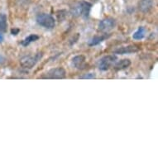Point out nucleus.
<instances>
[{"instance_id": "nucleus-1", "label": "nucleus", "mask_w": 158, "mask_h": 158, "mask_svg": "<svg viewBox=\"0 0 158 158\" xmlns=\"http://www.w3.org/2000/svg\"><path fill=\"white\" fill-rule=\"evenodd\" d=\"M36 22L38 25L47 29H53L56 26V20L51 14L40 13L36 16Z\"/></svg>"}, {"instance_id": "nucleus-2", "label": "nucleus", "mask_w": 158, "mask_h": 158, "mask_svg": "<svg viewBox=\"0 0 158 158\" xmlns=\"http://www.w3.org/2000/svg\"><path fill=\"white\" fill-rule=\"evenodd\" d=\"M42 56H43L42 52H38L32 56H25L22 58L21 60H20V64L23 68L31 69L36 65V63L38 62L39 60L42 59Z\"/></svg>"}, {"instance_id": "nucleus-3", "label": "nucleus", "mask_w": 158, "mask_h": 158, "mask_svg": "<svg viewBox=\"0 0 158 158\" xmlns=\"http://www.w3.org/2000/svg\"><path fill=\"white\" fill-rule=\"evenodd\" d=\"M66 76V71L64 68L57 67L53 68L48 70L47 73H45L44 75H42V78L43 79H52V80H60L64 79Z\"/></svg>"}, {"instance_id": "nucleus-4", "label": "nucleus", "mask_w": 158, "mask_h": 158, "mask_svg": "<svg viewBox=\"0 0 158 158\" xmlns=\"http://www.w3.org/2000/svg\"><path fill=\"white\" fill-rule=\"evenodd\" d=\"M116 56H105L102 57L100 60H98L97 63V66L100 70H107L116 62Z\"/></svg>"}, {"instance_id": "nucleus-5", "label": "nucleus", "mask_w": 158, "mask_h": 158, "mask_svg": "<svg viewBox=\"0 0 158 158\" xmlns=\"http://www.w3.org/2000/svg\"><path fill=\"white\" fill-rule=\"evenodd\" d=\"M116 26V21L113 18H106L99 22L98 23V30L100 31H109L112 29H114Z\"/></svg>"}, {"instance_id": "nucleus-6", "label": "nucleus", "mask_w": 158, "mask_h": 158, "mask_svg": "<svg viewBox=\"0 0 158 158\" xmlns=\"http://www.w3.org/2000/svg\"><path fill=\"white\" fill-rule=\"evenodd\" d=\"M72 65L74 67L79 70H84L86 67L85 63V57L82 56V55H79V56H75L72 59Z\"/></svg>"}, {"instance_id": "nucleus-7", "label": "nucleus", "mask_w": 158, "mask_h": 158, "mask_svg": "<svg viewBox=\"0 0 158 158\" xmlns=\"http://www.w3.org/2000/svg\"><path fill=\"white\" fill-rule=\"evenodd\" d=\"M140 48L135 45H129L127 47H120L119 49L116 50L114 53L115 54H120V55H125V54H131V53H134V52H138Z\"/></svg>"}, {"instance_id": "nucleus-8", "label": "nucleus", "mask_w": 158, "mask_h": 158, "mask_svg": "<svg viewBox=\"0 0 158 158\" xmlns=\"http://www.w3.org/2000/svg\"><path fill=\"white\" fill-rule=\"evenodd\" d=\"M153 6V0H140L139 9L143 13H148L152 9Z\"/></svg>"}, {"instance_id": "nucleus-9", "label": "nucleus", "mask_w": 158, "mask_h": 158, "mask_svg": "<svg viewBox=\"0 0 158 158\" xmlns=\"http://www.w3.org/2000/svg\"><path fill=\"white\" fill-rule=\"evenodd\" d=\"M109 35H101V36H94L93 38H91L89 41V47H94V46H96V45L100 44L101 42H103L104 41H105L107 38H109Z\"/></svg>"}, {"instance_id": "nucleus-10", "label": "nucleus", "mask_w": 158, "mask_h": 158, "mask_svg": "<svg viewBox=\"0 0 158 158\" xmlns=\"http://www.w3.org/2000/svg\"><path fill=\"white\" fill-rule=\"evenodd\" d=\"M70 13L74 17H80L82 15V3L81 2L75 3V5L70 8Z\"/></svg>"}, {"instance_id": "nucleus-11", "label": "nucleus", "mask_w": 158, "mask_h": 158, "mask_svg": "<svg viewBox=\"0 0 158 158\" xmlns=\"http://www.w3.org/2000/svg\"><path fill=\"white\" fill-rule=\"evenodd\" d=\"M81 3H82V15H81V17L85 18H88L92 4L89 2H86V1H81Z\"/></svg>"}, {"instance_id": "nucleus-12", "label": "nucleus", "mask_w": 158, "mask_h": 158, "mask_svg": "<svg viewBox=\"0 0 158 158\" xmlns=\"http://www.w3.org/2000/svg\"><path fill=\"white\" fill-rule=\"evenodd\" d=\"M146 31H146L145 27H138V29L132 35V38L134 40H142L145 37Z\"/></svg>"}, {"instance_id": "nucleus-13", "label": "nucleus", "mask_w": 158, "mask_h": 158, "mask_svg": "<svg viewBox=\"0 0 158 158\" xmlns=\"http://www.w3.org/2000/svg\"><path fill=\"white\" fill-rule=\"evenodd\" d=\"M130 65H131V61L129 59H123V60H121L120 61L116 63L114 65V68L116 70H123V69L128 67Z\"/></svg>"}, {"instance_id": "nucleus-14", "label": "nucleus", "mask_w": 158, "mask_h": 158, "mask_svg": "<svg viewBox=\"0 0 158 158\" xmlns=\"http://www.w3.org/2000/svg\"><path fill=\"white\" fill-rule=\"evenodd\" d=\"M39 39V36L36 34H31V35H29L28 36H27L26 38L24 39L23 41L22 42V45L24 46V47H27L28 45H30L32 42H36Z\"/></svg>"}, {"instance_id": "nucleus-15", "label": "nucleus", "mask_w": 158, "mask_h": 158, "mask_svg": "<svg viewBox=\"0 0 158 158\" xmlns=\"http://www.w3.org/2000/svg\"><path fill=\"white\" fill-rule=\"evenodd\" d=\"M8 28V18L4 13H0V31H6Z\"/></svg>"}, {"instance_id": "nucleus-16", "label": "nucleus", "mask_w": 158, "mask_h": 158, "mask_svg": "<svg viewBox=\"0 0 158 158\" xmlns=\"http://www.w3.org/2000/svg\"><path fill=\"white\" fill-rule=\"evenodd\" d=\"M80 78L81 79H85V80H94V79H96V75L94 73H87V74H85Z\"/></svg>"}, {"instance_id": "nucleus-17", "label": "nucleus", "mask_w": 158, "mask_h": 158, "mask_svg": "<svg viewBox=\"0 0 158 158\" xmlns=\"http://www.w3.org/2000/svg\"><path fill=\"white\" fill-rule=\"evenodd\" d=\"M62 12H63V10L57 12V18H58V20H59L60 22H62L63 20H64V19L65 18V16H66L65 14H64V15H63Z\"/></svg>"}, {"instance_id": "nucleus-18", "label": "nucleus", "mask_w": 158, "mask_h": 158, "mask_svg": "<svg viewBox=\"0 0 158 158\" xmlns=\"http://www.w3.org/2000/svg\"><path fill=\"white\" fill-rule=\"evenodd\" d=\"M19 31H20V30L18 28H14L11 30V33H12V35H13V36H16V35H18V34L19 33Z\"/></svg>"}, {"instance_id": "nucleus-19", "label": "nucleus", "mask_w": 158, "mask_h": 158, "mask_svg": "<svg viewBox=\"0 0 158 158\" xmlns=\"http://www.w3.org/2000/svg\"><path fill=\"white\" fill-rule=\"evenodd\" d=\"M5 58L3 56H0V65H3V64L5 63Z\"/></svg>"}, {"instance_id": "nucleus-20", "label": "nucleus", "mask_w": 158, "mask_h": 158, "mask_svg": "<svg viewBox=\"0 0 158 158\" xmlns=\"http://www.w3.org/2000/svg\"><path fill=\"white\" fill-rule=\"evenodd\" d=\"M3 34H2V32L0 31V42H3Z\"/></svg>"}, {"instance_id": "nucleus-21", "label": "nucleus", "mask_w": 158, "mask_h": 158, "mask_svg": "<svg viewBox=\"0 0 158 158\" xmlns=\"http://www.w3.org/2000/svg\"><path fill=\"white\" fill-rule=\"evenodd\" d=\"M95 1H98V0H95Z\"/></svg>"}]
</instances>
